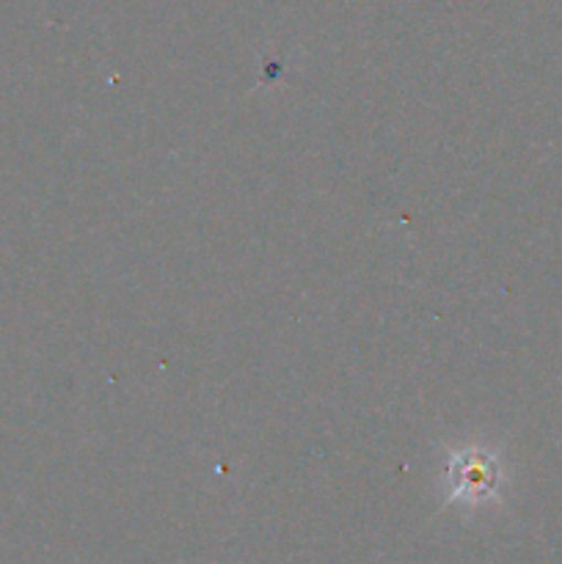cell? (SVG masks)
<instances>
[{
    "label": "cell",
    "instance_id": "obj_1",
    "mask_svg": "<svg viewBox=\"0 0 562 564\" xmlns=\"http://www.w3.org/2000/svg\"><path fill=\"white\" fill-rule=\"evenodd\" d=\"M452 477V499H485L499 485V466L485 452H466L455 457L450 468Z\"/></svg>",
    "mask_w": 562,
    "mask_h": 564
}]
</instances>
